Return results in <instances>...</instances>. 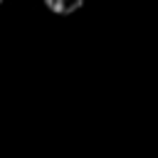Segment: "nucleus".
Here are the masks:
<instances>
[{"instance_id": "obj_1", "label": "nucleus", "mask_w": 158, "mask_h": 158, "mask_svg": "<svg viewBox=\"0 0 158 158\" xmlns=\"http://www.w3.org/2000/svg\"><path fill=\"white\" fill-rule=\"evenodd\" d=\"M44 5L57 15H72L84 5V0H44Z\"/></svg>"}, {"instance_id": "obj_2", "label": "nucleus", "mask_w": 158, "mask_h": 158, "mask_svg": "<svg viewBox=\"0 0 158 158\" xmlns=\"http://www.w3.org/2000/svg\"><path fill=\"white\" fill-rule=\"evenodd\" d=\"M0 2H2V0H0Z\"/></svg>"}]
</instances>
